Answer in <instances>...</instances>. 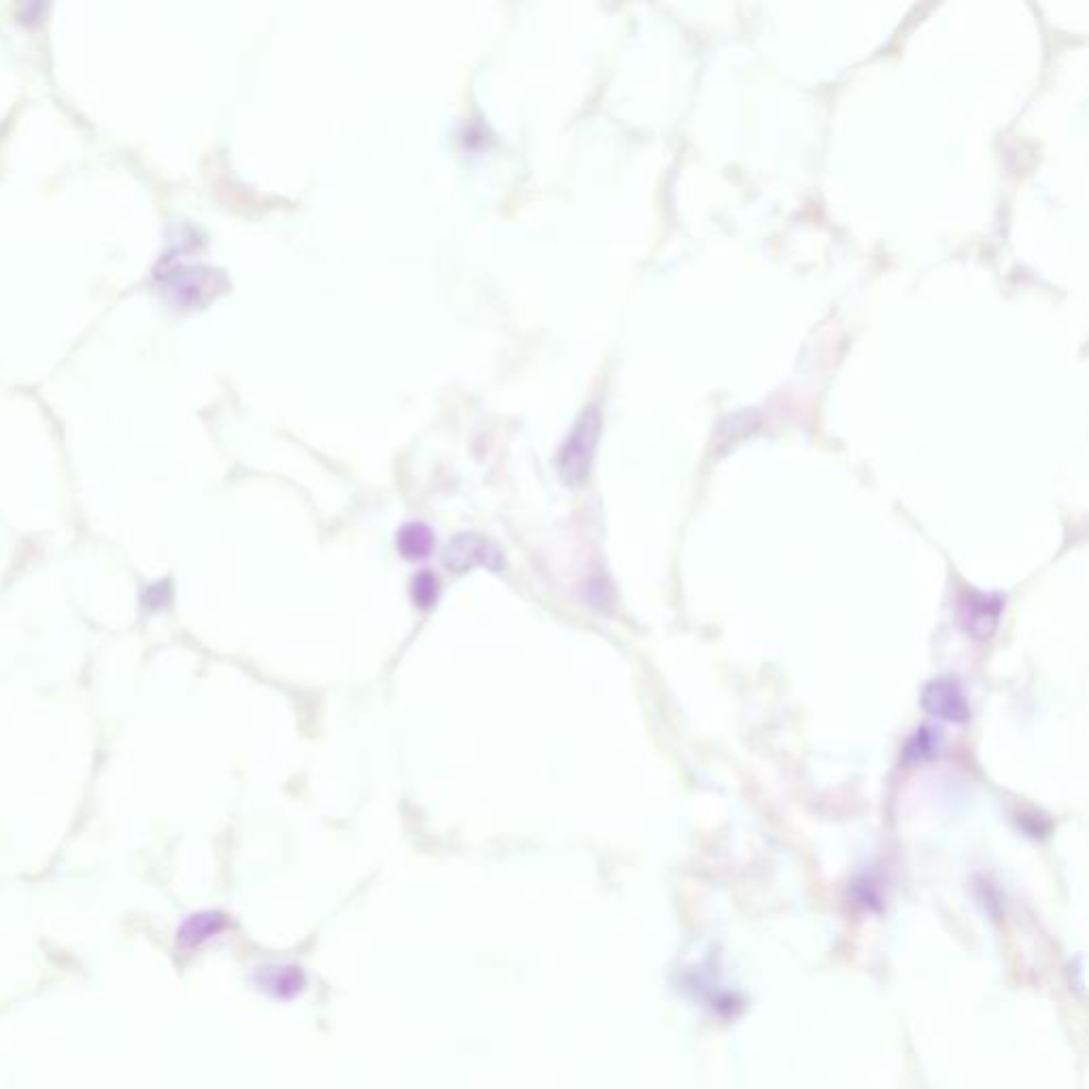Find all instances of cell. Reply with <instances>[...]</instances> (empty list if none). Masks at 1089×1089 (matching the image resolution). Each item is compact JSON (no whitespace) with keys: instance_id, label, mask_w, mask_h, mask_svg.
<instances>
[{"instance_id":"obj_1","label":"cell","mask_w":1089,"mask_h":1089,"mask_svg":"<svg viewBox=\"0 0 1089 1089\" xmlns=\"http://www.w3.org/2000/svg\"><path fill=\"white\" fill-rule=\"evenodd\" d=\"M599 431H601V413L596 406H588L574 422L573 431L569 432L558 454V471L567 484L577 486L588 477L599 441Z\"/></svg>"},{"instance_id":"obj_2","label":"cell","mask_w":1089,"mask_h":1089,"mask_svg":"<svg viewBox=\"0 0 1089 1089\" xmlns=\"http://www.w3.org/2000/svg\"><path fill=\"white\" fill-rule=\"evenodd\" d=\"M443 564L454 573L488 569L500 573L505 569L503 549L479 532H459L443 549Z\"/></svg>"},{"instance_id":"obj_3","label":"cell","mask_w":1089,"mask_h":1089,"mask_svg":"<svg viewBox=\"0 0 1089 1089\" xmlns=\"http://www.w3.org/2000/svg\"><path fill=\"white\" fill-rule=\"evenodd\" d=\"M921 705L926 713L947 723H966L971 717L964 689L951 677H939L930 681L921 694Z\"/></svg>"},{"instance_id":"obj_4","label":"cell","mask_w":1089,"mask_h":1089,"mask_svg":"<svg viewBox=\"0 0 1089 1089\" xmlns=\"http://www.w3.org/2000/svg\"><path fill=\"white\" fill-rule=\"evenodd\" d=\"M1003 613V599L996 594L973 592L962 601V626L979 641L990 638Z\"/></svg>"},{"instance_id":"obj_5","label":"cell","mask_w":1089,"mask_h":1089,"mask_svg":"<svg viewBox=\"0 0 1089 1089\" xmlns=\"http://www.w3.org/2000/svg\"><path fill=\"white\" fill-rule=\"evenodd\" d=\"M434 530L424 521H406L397 532V547L404 560H424L434 549Z\"/></svg>"},{"instance_id":"obj_6","label":"cell","mask_w":1089,"mask_h":1089,"mask_svg":"<svg viewBox=\"0 0 1089 1089\" xmlns=\"http://www.w3.org/2000/svg\"><path fill=\"white\" fill-rule=\"evenodd\" d=\"M224 926H226V919L220 913H199V916H192V918L183 921L177 939L183 949H192V947L201 945L202 941H209L211 937H215Z\"/></svg>"},{"instance_id":"obj_7","label":"cell","mask_w":1089,"mask_h":1089,"mask_svg":"<svg viewBox=\"0 0 1089 1089\" xmlns=\"http://www.w3.org/2000/svg\"><path fill=\"white\" fill-rule=\"evenodd\" d=\"M211 287V275L204 268H181L179 273L171 275L169 289L181 300V303H192L199 300L202 294Z\"/></svg>"},{"instance_id":"obj_8","label":"cell","mask_w":1089,"mask_h":1089,"mask_svg":"<svg viewBox=\"0 0 1089 1089\" xmlns=\"http://www.w3.org/2000/svg\"><path fill=\"white\" fill-rule=\"evenodd\" d=\"M411 599L420 609H429L438 599V579L429 571L415 574L411 581Z\"/></svg>"}]
</instances>
